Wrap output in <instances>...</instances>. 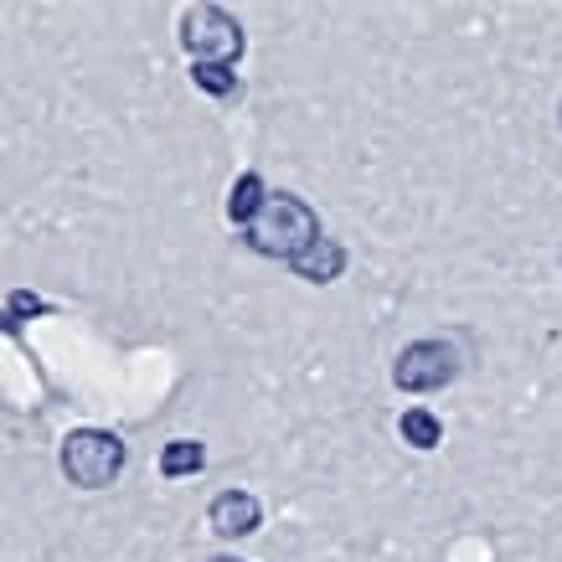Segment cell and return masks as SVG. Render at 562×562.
I'll return each mask as SVG.
<instances>
[{
	"mask_svg": "<svg viewBox=\"0 0 562 562\" xmlns=\"http://www.w3.org/2000/svg\"><path fill=\"white\" fill-rule=\"evenodd\" d=\"M315 243H321V222H315V212H310L300 196H290V191L269 196V206H263L258 222L248 227V248L263 258H284V263H300Z\"/></svg>",
	"mask_w": 562,
	"mask_h": 562,
	"instance_id": "obj_1",
	"label": "cell"
},
{
	"mask_svg": "<svg viewBox=\"0 0 562 562\" xmlns=\"http://www.w3.org/2000/svg\"><path fill=\"white\" fill-rule=\"evenodd\" d=\"M124 470V443L114 434H103V428H72L68 439H63V475L72 485H83V491H103V485H114Z\"/></svg>",
	"mask_w": 562,
	"mask_h": 562,
	"instance_id": "obj_2",
	"label": "cell"
},
{
	"mask_svg": "<svg viewBox=\"0 0 562 562\" xmlns=\"http://www.w3.org/2000/svg\"><path fill=\"white\" fill-rule=\"evenodd\" d=\"M181 42L196 63H212V68H227L243 52V26L222 5H191L181 16Z\"/></svg>",
	"mask_w": 562,
	"mask_h": 562,
	"instance_id": "obj_3",
	"label": "cell"
},
{
	"mask_svg": "<svg viewBox=\"0 0 562 562\" xmlns=\"http://www.w3.org/2000/svg\"><path fill=\"white\" fill-rule=\"evenodd\" d=\"M454 372H460V357L449 341H413L403 346V357L392 367V382L403 392H434L443 382H454Z\"/></svg>",
	"mask_w": 562,
	"mask_h": 562,
	"instance_id": "obj_4",
	"label": "cell"
},
{
	"mask_svg": "<svg viewBox=\"0 0 562 562\" xmlns=\"http://www.w3.org/2000/svg\"><path fill=\"white\" fill-rule=\"evenodd\" d=\"M212 527L222 531V537H248V531H258V501L248 491H227V495H217L212 501Z\"/></svg>",
	"mask_w": 562,
	"mask_h": 562,
	"instance_id": "obj_5",
	"label": "cell"
},
{
	"mask_svg": "<svg viewBox=\"0 0 562 562\" xmlns=\"http://www.w3.org/2000/svg\"><path fill=\"white\" fill-rule=\"evenodd\" d=\"M294 269H300V279H310V284H325V279H336V273L346 269V248L336 238H321Z\"/></svg>",
	"mask_w": 562,
	"mask_h": 562,
	"instance_id": "obj_6",
	"label": "cell"
},
{
	"mask_svg": "<svg viewBox=\"0 0 562 562\" xmlns=\"http://www.w3.org/2000/svg\"><path fill=\"white\" fill-rule=\"evenodd\" d=\"M263 206H269V196H263V181H258L254 171L238 176V187H233V196H227V217L243 222V227H254Z\"/></svg>",
	"mask_w": 562,
	"mask_h": 562,
	"instance_id": "obj_7",
	"label": "cell"
},
{
	"mask_svg": "<svg viewBox=\"0 0 562 562\" xmlns=\"http://www.w3.org/2000/svg\"><path fill=\"white\" fill-rule=\"evenodd\" d=\"M202 464H206V449L196 439H171L166 449H160V475H171V480L196 475Z\"/></svg>",
	"mask_w": 562,
	"mask_h": 562,
	"instance_id": "obj_8",
	"label": "cell"
},
{
	"mask_svg": "<svg viewBox=\"0 0 562 562\" xmlns=\"http://www.w3.org/2000/svg\"><path fill=\"white\" fill-rule=\"evenodd\" d=\"M397 428H403V439H408L413 449H434V443H439V434H443V428H439V418H434V413H428V408H408V413H403V424H397Z\"/></svg>",
	"mask_w": 562,
	"mask_h": 562,
	"instance_id": "obj_9",
	"label": "cell"
},
{
	"mask_svg": "<svg viewBox=\"0 0 562 562\" xmlns=\"http://www.w3.org/2000/svg\"><path fill=\"white\" fill-rule=\"evenodd\" d=\"M191 83L206 88V93H217V99H233V93H238V78L227 68H212V63H196V68H191Z\"/></svg>",
	"mask_w": 562,
	"mask_h": 562,
	"instance_id": "obj_10",
	"label": "cell"
},
{
	"mask_svg": "<svg viewBox=\"0 0 562 562\" xmlns=\"http://www.w3.org/2000/svg\"><path fill=\"white\" fill-rule=\"evenodd\" d=\"M212 562H243V558H212Z\"/></svg>",
	"mask_w": 562,
	"mask_h": 562,
	"instance_id": "obj_11",
	"label": "cell"
},
{
	"mask_svg": "<svg viewBox=\"0 0 562 562\" xmlns=\"http://www.w3.org/2000/svg\"><path fill=\"white\" fill-rule=\"evenodd\" d=\"M558 120H562V114H558Z\"/></svg>",
	"mask_w": 562,
	"mask_h": 562,
	"instance_id": "obj_12",
	"label": "cell"
}]
</instances>
